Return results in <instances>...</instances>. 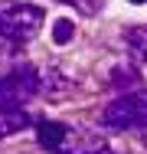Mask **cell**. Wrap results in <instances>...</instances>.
Instances as JSON below:
<instances>
[{
	"label": "cell",
	"mask_w": 147,
	"mask_h": 154,
	"mask_svg": "<svg viewBox=\"0 0 147 154\" xmlns=\"http://www.w3.org/2000/svg\"><path fill=\"white\" fill-rule=\"evenodd\" d=\"M59 3H72V7L82 10V13H95V10L101 7V0H59Z\"/></svg>",
	"instance_id": "ba28073f"
},
{
	"label": "cell",
	"mask_w": 147,
	"mask_h": 154,
	"mask_svg": "<svg viewBox=\"0 0 147 154\" xmlns=\"http://www.w3.org/2000/svg\"><path fill=\"white\" fill-rule=\"evenodd\" d=\"M39 85L43 79L33 66H16L13 72L0 75V112H23L29 98H36Z\"/></svg>",
	"instance_id": "7a4b0ae2"
},
{
	"label": "cell",
	"mask_w": 147,
	"mask_h": 154,
	"mask_svg": "<svg viewBox=\"0 0 147 154\" xmlns=\"http://www.w3.org/2000/svg\"><path fill=\"white\" fill-rule=\"evenodd\" d=\"M56 154H111V148H108L98 134H92V131L69 128V134H65V141L59 144Z\"/></svg>",
	"instance_id": "277c9868"
},
{
	"label": "cell",
	"mask_w": 147,
	"mask_h": 154,
	"mask_svg": "<svg viewBox=\"0 0 147 154\" xmlns=\"http://www.w3.org/2000/svg\"><path fill=\"white\" fill-rule=\"evenodd\" d=\"M72 36H75V26H72V20H59L56 26H52V39H56L59 46H62V43H69Z\"/></svg>",
	"instance_id": "52a82bcc"
},
{
	"label": "cell",
	"mask_w": 147,
	"mask_h": 154,
	"mask_svg": "<svg viewBox=\"0 0 147 154\" xmlns=\"http://www.w3.org/2000/svg\"><path fill=\"white\" fill-rule=\"evenodd\" d=\"M131 39H141V43H144V46H137V49L144 53V59H147V30L144 33H131Z\"/></svg>",
	"instance_id": "9c48e42d"
},
{
	"label": "cell",
	"mask_w": 147,
	"mask_h": 154,
	"mask_svg": "<svg viewBox=\"0 0 147 154\" xmlns=\"http://www.w3.org/2000/svg\"><path fill=\"white\" fill-rule=\"evenodd\" d=\"M101 122L115 131H128V128H147V92L134 95H118L115 102L105 108Z\"/></svg>",
	"instance_id": "3957f363"
},
{
	"label": "cell",
	"mask_w": 147,
	"mask_h": 154,
	"mask_svg": "<svg viewBox=\"0 0 147 154\" xmlns=\"http://www.w3.org/2000/svg\"><path fill=\"white\" fill-rule=\"evenodd\" d=\"M46 13L36 3H23V0H0V36L10 43H26L33 39L39 26H43Z\"/></svg>",
	"instance_id": "6da1fadb"
},
{
	"label": "cell",
	"mask_w": 147,
	"mask_h": 154,
	"mask_svg": "<svg viewBox=\"0 0 147 154\" xmlns=\"http://www.w3.org/2000/svg\"><path fill=\"white\" fill-rule=\"evenodd\" d=\"M131 3H147V0H131Z\"/></svg>",
	"instance_id": "30bf717a"
},
{
	"label": "cell",
	"mask_w": 147,
	"mask_h": 154,
	"mask_svg": "<svg viewBox=\"0 0 147 154\" xmlns=\"http://www.w3.org/2000/svg\"><path fill=\"white\" fill-rule=\"evenodd\" d=\"M65 134H69V125H62V122H39L36 125V138L49 151H59V144L65 141Z\"/></svg>",
	"instance_id": "5b68a950"
},
{
	"label": "cell",
	"mask_w": 147,
	"mask_h": 154,
	"mask_svg": "<svg viewBox=\"0 0 147 154\" xmlns=\"http://www.w3.org/2000/svg\"><path fill=\"white\" fill-rule=\"evenodd\" d=\"M26 125H29V118L23 112H0V138L16 134V131H23Z\"/></svg>",
	"instance_id": "8992f818"
}]
</instances>
